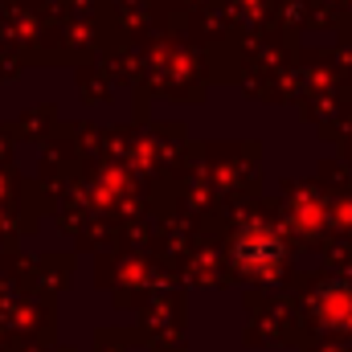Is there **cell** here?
<instances>
[{"instance_id": "1", "label": "cell", "mask_w": 352, "mask_h": 352, "mask_svg": "<svg viewBox=\"0 0 352 352\" xmlns=\"http://www.w3.org/2000/svg\"><path fill=\"white\" fill-rule=\"evenodd\" d=\"M234 258H238L242 270H250V274H270L274 266L283 263V246H278V238L266 234V230H246V234L238 238Z\"/></svg>"}]
</instances>
